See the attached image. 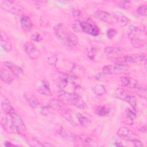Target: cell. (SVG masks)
<instances>
[{"label": "cell", "mask_w": 147, "mask_h": 147, "mask_svg": "<svg viewBox=\"0 0 147 147\" xmlns=\"http://www.w3.org/2000/svg\"><path fill=\"white\" fill-rule=\"evenodd\" d=\"M53 32L56 37L64 47L68 49H72L78 43L76 35L68 30L67 28L62 23L57 24L53 28Z\"/></svg>", "instance_id": "1"}, {"label": "cell", "mask_w": 147, "mask_h": 147, "mask_svg": "<svg viewBox=\"0 0 147 147\" xmlns=\"http://www.w3.org/2000/svg\"><path fill=\"white\" fill-rule=\"evenodd\" d=\"M58 98L64 103L71 105L78 109L85 110L87 105L82 96L75 92H68L63 89H60L57 92Z\"/></svg>", "instance_id": "2"}, {"label": "cell", "mask_w": 147, "mask_h": 147, "mask_svg": "<svg viewBox=\"0 0 147 147\" xmlns=\"http://www.w3.org/2000/svg\"><path fill=\"white\" fill-rule=\"evenodd\" d=\"M111 60L117 64L126 65L129 64L143 61L146 60V55L144 53H134L130 55H123L120 56H115L111 58Z\"/></svg>", "instance_id": "3"}, {"label": "cell", "mask_w": 147, "mask_h": 147, "mask_svg": "<svg viewBox=\"0 0 147 147\" xmlns=\"http://www.w3.org/2000/svg\"><path fill=\"white\" fill-rule=\"evenodd\" d=\"M113 96L128 103L133 109L137 106V99L136 97L129 91L122 88H117L113 92Z\"/></svg>", "instance_id": "4"}, {"label": "cell", "mask_w": 147, "mask_h": 147, "mask_svg": "<svg viewBox=\"0 0 147 147\" xmlns=\"http://www.w3.org/2000/svg\"><path fill=\"white\" fill-rule=\"evenodd\" d=\"M1 7L4 10L16 16H23L24 12V9L21 5L12 1H1Z\"/></svg>", "instance_id": "5"}, {"label": "cell", "mask_w": 147, "mask_h": 147, "mask_svg": "<svg viewBox=\"0 0 147 147\" xmlns=\"http://www.w3.org/2000/svg\"><path fill=\"white\" fill-rule=\"evenodd\" d=\"M127 69V65L114 64L105 65L102 68V72L105 75H117L125 72Z\"/></svg>", "instance_id": "6"}, {"label": "cell", "mask_w": 147, "mask_h": 147, "mask_svg": "<svg viewBox=\"0 0 147 147\" xmlns=\"http://www.w3.org/2000/svg\"><path fill=\"white\" fill-rule=\"evenodd\" d=\"M11 117L13 123L18 134H21L26 131V126L21 117L14 111L9 115Z\"/></svg>", "instance_id": "7"}, {"label": "cell", "mask_w": 147, "mask_h": 147, "mask_svg": "<svg viewBox=\"0 0 147 147\" xmlns=\"http://www.w3.org/2000/svg\"><path fill=\"white\" fill-rule=\"evenodd\" d=\"M81 28L82 32L96 36L99 33V29L94 23L87 21H81Z\"/></svg>", "instance_id": "8"}, {"label": "cell", "mask_w": 147, "mask_h": 147, "mask_svg": "<svg viewBox=\"0 0 147 147\" xmlns=\"http://www.w3.org/2000/svg\"><path fill=\"white\" fill-rule=\"evenodd\" d=\"M1 125L6 132L10 134L17 133V130L13 123L11 117L9 115L6 114L5 116L1 117Z\"/></svg>", "instance_id": "9"}, {"label": "cell", "mask_w": 147, "mask_h": 147, "mask_svg": "<svg viewBox=\"0 0 147 147\" xmlns=\"http://www.w3.org/2000/svg\"><path fill=\"white\" fill-rule=\"evenodd\" d=\"M47 106L49 108L55 109L56 111H59L62 115L68 111V110L64 103L60 99H52L49 100Z\"/></svg>", "instance_id": "10"}, {"label": "cell", "mask_w": 147, "mask_h": 147, "mask_svg": "<svg viewBox=\"0 0 147 147\" xmlns=\"http://www.w3.org/2000/svg\"><path fill=\"white\" fill-rule=\"evenodd\" d=\"M23 48L25 52L30 59H37L40 56V52L32 42H25L23 46Z\"/></svg>", "instance_id": "11"}, {"label": "cell", "mask_w": 147, "mask_h": 147, "mask_svg": "<svg viewBox=\"0 0 147 147\" xmlns=\"http://www.w3.org/2000/svg\"><path fill=\"white\" fill-rule=\"evenodd\" d=\"M94 15L95 17L99 21L109 24H113L115 22L113 15L107 11L98 10L95 11Z\"/></svg>", "instance_id": "12"}, {"label": "cell", "mask_w": 147, "mask_h": 147, "mask_svg": "<svg viewBox=\"0 0 147 147\" xmlns=\"http://www.w3.org/2000/svg\"><path fill=\"white\" fill-rule=\"evenodd\" d=\"M3 63L5 67H6L9 71L17 78H21L24 76V72L22 68L18 65L9 61H6Z\"/></svg>", "instance_id": "13"}, {"label": "cell", "mask_w": 147, "mask_h": 147, "mask_svg": "<svg viewBox=\"0 0 147 147\" xmlns=\"http://www.w3.org/2000/svg\"><path fill=\"white\" fill-rule=\"evenodd\" d=\"M141 32H142L140 29L139 32H138L137 33L131 36L130 37H129V39L130 40V42L131 44V45L137 48L143 47L146 44V41L144 39H142L141 37L139 36L138 33Z\"/></svg>", "instance_id": "14"}, {"label": "cell", "mask_w": 147, "mask_h": 147, "mask_svg": "<svg viewBox=\"0 0 147 147\" xmlns=\"http://www.w3.org/2000/svg\"><path fill=\"white\" fill-rule=\"evenodd\" d=\"M0 42L1 47L6 52H10L12 48V44L10 38L5 31L1 30Z\"/></svg>", "instance_id": "15"}, {"label": "cell", "mask_w": 147, "mask_h": 147, "mask_svg": "<svg viewBox=\"0 0 147 147\" xmlns=\"http://www.w3.org/2000/svg\"><path fill=\"white\" fill-rule=\"evenodd\" d=\"M38 91L45 96H52V92L50 88L49 82L47 80H42L38 86Z\"/></svg>", "instance_id": "16"}, {"label": "cell", "mask_w": 147, "mask_h": 147, "mask_svg": "<svg viewBox=\"0 0 147 147\" xmlns=\"http://www.w3.org/2000/svg\"><path fill=\"white\" fill-rule=\"evenodd\" d=\"M20 25L24 32H29L32 28V22L28 16L23 15L20 19Z\"/></svg>", "instance_id": "17"}, {"label": "cell", "mask_w": 147, "mask_h": 147, "mask_svg": "<svg viewBox=\"0 0 147 147\" xmlns=\"http://www.w3.org/2000/svg\"><path fill=\"white\" fill-rule=\"evenodd\" d=\"M117 134L118 137L123 139L125 140H130L132 135L131 131L125 126H121L118 129L117 132Z\"/></svg>", "instance_id": "18"}, {"label": "cell", "mask_w": 147, "mask_h": 147, "mask_svg": "<svg viewBox=\"0 0 147 147\" xmlns=\"http://www.w3.org/2000/svg\"><path fill=\"white\" fill-rule=\"evenodd\" d=\"M57 133L63 138L71 141H75L77 138L76 136L74 133L66 130L62 127H60L57 129Z\"/></svg>", "instance_id": "19"}, {"label": "cell", "mask_w": 147, "mask_h": 147, "mask_svg": "<svg viewBox=\"0 0 147 147\" xmlns=\"http://www.w3.org/2000/svg\"><path fill=\"white\" fill-rule=\"evenodd\" d=\"M120 82L122 85L130 88H135L138 86L137 81L134 78L129 76H122L120 78Z\"/></svg>", "instance_id": "20"}, {"label": "cell", "mask_w": 147, "mask_h": 147, "mask_svg": "<svg viewBox=\"0 0 147 147\" xmlns=\"http://www.w3.org/2000/svg\"><path fill=\"white\" fill-rule=\"evenodd\" d=\"M125 51V48L122 47H115V46H109L105 48L103 52L105 54L108 56H115L121 52Z\"/></svg>", "instance_id": "21"}, {"label": "cell", "mask_w": 147, "mask_h": 147, "mask_svg": "<svg viewBox=\"0 0 147 147\" xmlns=\"http://www.w3.org/2000/svg\"><path fill=\"white\" fill-rule=\"evenodd\" d=\"M1 107L5 114L10 115L15 111L14 108L12 107L10 100L5 97L2 98Z\"/></svg>", "instance_id": "22"}, {"label": "cell", "mask_w": 147, "mask_h": 147, "mask_svg": "<svg viewBox=\"0 0 147 147\" xmlns=\"http://www.w3.org/2000/svg\"><path fill=\"white\" fill-rule=\"evenodd\" d=\"M112 14L114 17L115 22L117 23L121 26H125L128 24V22H129L128 18L122 13L120 12H115V13H113Z\"/></svg>", "instance_id": "23"}, {"label": "cell", "mask_w": 147, "mask_h": 147, "mask_svg": "<svg viewBox=\"0 0 147 147\" xmlns=\"http://www.w3.org/2000/svg\"><path fill=\"white\" fill-rule=\"evenodd\" d=\"M24 98L32 109H36L39 106L40 103L38 99L33 95L28 92H25L24 94Z\"/></svg>", "instance_id": "24"}, {"label": "cell", "mask_w": 147, "mask_h": 147, "mask_svg": "<svg viewBox=\"0 0 147 147\" xmlns=\"http://www.w3.org/2000/svg\"><path fill=\"white\" fill-rule=\"evenodd\" d=\"M0 77L1 80L6 84H11L14 80L13 77L10 73L2 68L1 69Z\"/></svg>", "instance_id": "25"}, {"label": "cell", "mask_w": 147, "mask_h": 147, "mask_svg": "<svg viewBox=\"0 0 147 147\" xmlns=\"http://www.w3.org/2000/svg\"><path fill=\"white\" fill-rule=\"evenodd\" d=\"M125 117L126 121L128 125H131L136 118V113L134 111V109H126L125 111Z\"/></svg>", "instance_id": "26"}, {"label": "cell", "mask_w": 147, "mask_h": 147, "mask_svg": "<svg viewBox=\"0 0 147 147\" xmlns=\"http://www.w3.org/2000/svg\"><path fill=\"white\" fill-rule=\"evenodd\" d=\"M56 84L60 89H63L64 88L66 87L68 84L66 74H61L60 78H58Z\"/></svg>", "instance_id": "27"}, {"label": "cell", "mask_w": 147, "mask_h": 147, "mask_svg": "<svg viewBox=\"0 0 147 147\" xmlns=\"http://www.w3.org/2000/svg\"><path fill=\"white\" fill-rule=\"evenodd\" d=\"M76 117L79 122V123L83 127H87L90 125L91 121L88 118L86 117L85 116L83 115L80 113H78L76 114Z\"/></svg>", "instance_id": "28"}, {"label": "cell", "mask_w": 147, "mask_h": 147, "mask_svg": "<svg viewBox=\"0 0 147 147\" xmlns=\"http://www.w3.org/2000/svg\"><path fill=\"white\" fill-rule=\"evenodd\" d=\"M110 113V109L106 105H102L98 107L95 110V113L101 117L107 115Z\"/></svg>", "instance_id": "29"}, {"label": "cell", "mask_w": 147, "mask_h": 147, "mask_svg": "<svg viewBox=\"0 0 147 147\" xmlns=\"http://www.w3.org/2000/svg\"><path fill=\"white\" fill-rule=\"evenodd\" d=\"M92 92L96 95L102 96L106 93L105 87L102 84H96L92 88Z\"/></svg>", "instance_id": "30"}, {"label": "cell", "mask_w": 147, "mask_h": 147, "mask_svg": "<svg viewBox=\"0 0 147 147\" xmlns=\"http://www.w3.org/2000/svg\"><path fill=\"white\" fill-rule=\"evenodd\" d=\"M135 92L137 94V95H138L140 97L144 98L145 99H146L147 91L146 87L137 86L136 88H135Z\"/></svg>", "instance_id": "31"}, {"label": "cell", "mask_w": 147, "mask_h": 147, "mask_svg": "<svg viewBox=\"0 0 147 147\" xmlns=\"http://www.w3.org/2000/svg\"><path fill=\"white\" fill-rule=\"evenodd\" d=\"M136 14L140 16L146 17L147 16V6L146 5H142L139 6L136 11Z\"/></svg>", "instance_id": "32"}, {"label": "cell", "mask_w": 147, "mask_h": 147, "mask_svg": "<svg viewBox=\"0 0 147 147\" xmlns=\"http://www.w3.org/2000/svg\"><path fill=\"white\" fill-rule=\"evenodd\" d=\"M72 28L75 32L82 33L81 28V21L79 20H76L72 22Z\"/></svg>", "instance_id": "33"}, {"label": "cell", "mask_w": 147, "mask_h": 147, "mask_svg": "<svg viewBox=\"0 0 147 147\" xmlns=\"http://www.w3.org/2000/svg\"><path fill=\"white\" fill-rule=\"evenodd\" d=\"M79 137V140H80V141L83 144H86V145H88L90 143H91L92 141V140L91 139V138L90 136H88V135L85 134H80Z\"/></svg>", "instance_id": "34"}, {"label": "cell", "mask_w": 147, "mask_h": 147, "mask_svg": "<svg viewBox=\"0 0 147 147\" xmlns=\"http://www.w3.org/2000/svg\"><path fill=\"white\" fill-rule=\"evenodd\" d=\"M117 4L120 7L123 8L124 9H129L131 6V3L130 1H119L117 2Z\"/></svg>", "instance_id": "35"}, {"label": "cell", "mask_w": 147, "mask_h": 147, "mask_svg": "<svg viewBox=\"0 0 147 147\" xmlns=\"http://www.w3.org/2000/svg\"><path fill=\"white\" fill-rule=\"evenodd\" d=\"M97 51L95 48H91L90 50H88L87 52V55L88 58L91 60H94L96 55Z\"/></svg>", "instance_id": "36"}, {"label": "cell", "mask_w": 147, "mask_h": 147, "mask_svg": "<svg viewBox=\"0 0 147 147\" xmlns=\"http://www.w3.org/2000/svg\"><path fill=\"white\" fill-rule=\"evenodd\" d=\"M30 38L33 41L38 42L42 40V36L40 33H38L37 32H35V33H33L30 36Z\"/></svg>", "instance_id": "37"}, {"label": "cell", "mask_w": 147, "mask_h": 147, "mask_svg": "<svg viewBox=\"0 0 147 147\" xmlns=\"http://www.w3.org/2000/svg\"><path fill=\"white\" fill-rule=\"evenodd\" d=\"M117 34V31L114 29H109L106 32V36L109 39H112L113 38H114Z\"/></svg>", "instance_id": "38"}, {"label": "cell", "mask_w": 147, "mask_h": 147, "mask_svg": "<svg viewBox=\"0 0 147 147\" xmlns=\"http://www.w3.org/2000/svg\"><path fill=\"white\" fill-rule=\"evenodd\" d=\"M130 141H131V142L133 144V145L134 146L136 147H142L144 146V144L141 141H140V140L136 138H133L132 139H130Z\"/></svg>", "instance_id": "39"}, {"label": "cell", "mask_w": 147, "mask_h": 147, "mask_svg": "<svg viewBox=\"0 0 147 147\" xmlns=\"http://www.w3.org/2000/svg\"><path fill=\"white\" fill-rule=\"evenodd\" d=\"M30 142H29V143H31L30 145H32V146H43L42 144H41L38 140H37L34 138H32L31 139Z\"/></svg>", "instance_id": "40"}, {"label": "cell", "mask_w": 147, "mask_h": 147, "mask_svg": "<svg viewBox=\"0 0 147 147\" xmlns=\"http://www.w3.org/2000/svg\"><path fill=\"white\" fill-rule=\"evenodd\" d=\"M48 62L49 63V64L50 65H56V61L57 60V59L56 57V56H51V57H49L48 58Z\"/></svg>", "instance_id": "41"}, {"label": "cell", "mask_w": 147, "mask_h": 147, "mask_svg": "<svg viewBox=\"0 0 147 147\" xmlns=\"http://www.w3.org/2000/svg\"><path fill=\"white\" fill-rule=\"evenodd\" d=\"M105 74L103 72H98V74H96V75H95V79L98 80L99 82H103L105 79Z\"/></svg>", "instance_id": "42"}, {"label": "cell", "mask_w": 147, "mask_h": 147, "mask_svg": "<svg viewBox=\"0 0 147 147\" xmlns=\"http://www.w3.org/2000/svg\"><path fill=\"white\" fill-rule=\"evenodd\" d=\"M72 16L75 18H78L80 16V11L79 9H74L72 11Z\"/></svg>", "instance_id": "43"}, {"label": "cell", "mask_w": 147, "mask_h": 147, "mask_svg": "<svg viewBox=\"0 0 147 147\" xmlns=\"http://www.w3.org/2000/svg\"><path fill=\"white\" fill-rule=\"evenodd\" d=\"M4 145L5 146H7V147H11V146H17L13 144H12L11 142H9V141H5L4 142Z\"/></svg>", "instance_id": "44"}, {"label": "cell", "mask_w": 147, "mask_h": 147, "mask_svg": "<svg viewBox=\"0 0 147 147\" xmlns=\"http://www.w3.org/2000/svg\"><path fill=\"white\" fill-rule=\"evenodd\" d=\"M139 130L144 133H146V125H144L140 127L139 129Z\"/></svg>", "instance_id": "45"}, {"label": "cell", "mask_w": 147, "mask_h": 147, "mask_svg": "<svg viewBox=\"0 0 147 147\" xmlns=\"http://www.w3.org/2000/svg\"><path fill=\"white\" fill-rule=\"evenodd\" d=\"M114 142H115V145L117 146H123V144H122V142L120 141H119L117 139L114 141Z\"/></svg>", "instance_id": "46"}, {"label": "cell", "mask_w": 147, "mask_h": 147, "mask_svg": "<svg viewBox=\"0 0 147 147\" xmlns=\"http://www.w3.org/2000/svg\"><path fill=\"white\" fill-rule=\"evenodd\" d=\"M43 146H54V145L48 142H46L45 144H43Z\"/></svg>", "instance_id": "47"}]
</instances>
